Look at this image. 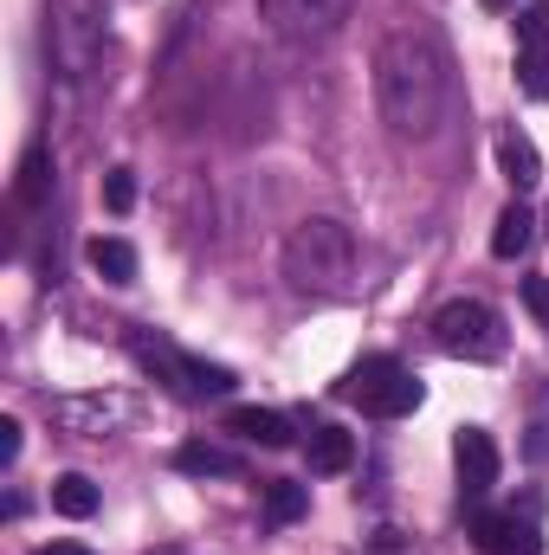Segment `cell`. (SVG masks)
I'll use <instances>...</instances> for the list:
<instances>
[{
    "mask_svg": "<svg viewBox=\"0 0 549 555\" xmlns=\"http://www.w3.org/2000/svg\"><path fill=\"white\" fill-rule=\"evenodd\" d=\"M52 511H59V517H72V524L98 517V485H91L85 472H65V478H52Z\"/></svg>",
    "mask_w": 549,
    "mask_h": 555,
    "instance_id": "9a60e30c",
    "label": "cell"
},
{
    "mask_svg": "<svg viewBox=\"0 0 549 555\" xmlns=\"http://www.w3.org/2000/svg\"><path fill=\"white\" fill-rule=\"evenodd\" d=\"M233 369H220V362H201L194 356V401H220V395H233Z\"/></svg>",
    "mask_w": 549,
    "mask_h": 555,
    "instance_id": "44dd1931",
    "label": "cell"
},
{
    "mask_svg": "<svg viewBox=\"0 0 549 555\" xmlns=\"http://www.w3.org/2000/svg\"><path fill=\"white\" fill-rule=\"evenodd\" d=\"M524 304H531V317H537V323L549 330V278H544V272L524 278Z\"/></svg>",
    "mask_w": 549,
    "mask_h": 555,
    "instance_id": "cb8c5ba5",
    "label": "cell"
},
{
    "mask_svg": "<svg viewBox=\"0 0 549 555\" xmlns=\"http://www.w3.org/2000/svg\"><path fill=\"white\" fill-rule=\"evenodd\" d=\"M175 472H188V478H246V459L214 446V439H188L175 452Z\"/></svg>",
    "mask_w": 549,
    "mask_h": 555,
    "instance_id": "8fae6325",
    "label": "cell"
},
{
    "mask_svg": "<svg viewBox=\"0 0 549 555\" xmlns=\"http://www.w3.org/2000/svg\"><path fill=\"white\" fill-rule=\"evenodd\" d=\"M227 433H240V439H253V446H266V452H284L297 433H291V420L278 414V408H233L227 414Z\"/></svg>",
    "mask_w": 549,
    "mask_h": 555,
    "instance_id": "7c38bea8",
    "label": "cell"
},
{
    "mask_svg": "<svg viewBox=\"0 0 549 555\" xmlns=\"http://www.w3.org/2000/svg\"><path fill=\"white\" fill-rule=\"evenodd\" d=\"M130 356H137L142 369L162 382V388H175L181 401H194V356H181L168 336H155V330H137L130 336Z\"/></svg>",
    "mask_w": 549,
    "mask_h": 555,
    "instance_id": "ba28073f",
    "label": "cell"
},
{
    "mask_svg": "<svg viewBox=\"0 0 549 555\" xmlns=\"http://www.w3.org/2000/svg\"><path fill=\"white\" fill-rule=\"evenodd\" d=\"M356 233L343 220H297L291 240H284V278L304 291V297H349L356 291Z\"/></svg>",
    "mask_w": 549,
    "mask_h": 555,
    "instance_id": "7a4b0ae2",
    "label": "cell"
},
{
    "mask_svg": "<svg viewBox=\"0 0 549 555\" xmlns=\"http://www.w3.org/2000/svg\"><path fill=\"white\" fill-rule=\"evenodd\" d=\"M452 465H459V491H465V498H485V491L498 485V446H491V433H485V426H459Z\"/></svg>",
    "mask_w": 549,
    "mask_h": 555,
    "instance_id": "30bf717a",
    "label": "cell"
},
{
    "mask_svg": "<svg viewBox=\"0 0 549 555\" xmlns=\"http://www.w3.org/2000/svg\"><path fill=\"white\" fill-rule=\"evenodd\" d=\"M531 459H549V426H537V439H531Z\"/></svg>",
    "mask_w": 549,
    "mask_h": 555,
    "instance_id": "4316f807",
    "label": "cell"
},
{
    "mask_svg": "<svg viewBox=\"0 0 549 555\" xmlns=\"http://www.w3.org/2000/svg\"><path fill=\"white\" fill-rule=\"evenodd\" d=\"M356 0H259V26L291 39V46H323L330 33H343Z\"/></svg>",
    "mask_w": 549,
    "mask_h": 555,
    "instance_id": "8992f818",
    "label": "cell"
},
{
    "mask_svg": "<svg viewBox=\"0 0 549 555\" xmlns=\"http://www.w3.org/2000/svg\"><path fill=\"white\" fill-rule=\"evenodd\" d=\"M20 459V420H0V465Z\"/></svg>",
    "mask_w": 549,
    "mask_h": 555,
    "instance_id": "d4e9b609",
    "label": "cell"
},
{
    "mask_svg": "<svg viewBox=\"0 0 549 555\" xmlns=\"http://www.w3.org/2000/svg\"><path fill=\"white\" fill-rule=\"evenodd\" d=\"M336 395H343V401H356L362 414H375V420H401V414L420 408V382H413L395 356H362Z\"/></svg>",
    "mask_w": 549,
    "mask_h": 555,
    "instance_id": "277c9868",
    "label": "cell"
},
{
    "mask_svg": "<svg viewBox=\"0 0 549 555\" xmlns=\"http://www.w3.org/2000/svg\"><path fill=\"white\" fill-rule=\"evenodd\" d=\"M104 207H111V214H130V207H137V175H130V168H111V175H104Z\"/></svg>",
    "mask_w": 549,
    "mask_h": 555,
    "instance_id": "7402d4cb",
    "label": "cell"
},
{
    "mask_svg": "<svg viewBox=\"0 0 549 555\" xmlns=\"http://www.w3.org/2000/svg\"><path fill=\"white\" fill-rule=\"evenodd\" d=\"M349 459H356V439L343 433V426H317L310 433V472H349Z\"/></svg>",
    "mask_w": 549,
    "mask_h": 555,
    "instance_id": "e0dca14e",
    "label": "cell"
},
{
    "mask_svg": "<svg viewBox=\"0 0 549 555\" xmlns=\"http://www.w3.org/2000/svg\"><path fill=\"white\" fill-rule=\"evenodd\" d=\"M39 555H91V550H85V543H46Z\"/></svg>",
    "mask_w": 549,
    "mask_h": 555,
    "instance_id": "484cf974",
    "label": "cell"
},
{
    "mask_svg": "<svg viewBox=\"0 0 549 555\" xmlns=\"http://www.w3.org/2000/svg\"><path fill=\"white\" fill-rule=\"evenodd\" d=\"M518 85H524L531 98H549V52H524V59H518Z\"/></svg>",
    "mask_w": 549,
    "mask_h": 555,
    "instance_id": "603a6c76",
    "label": "cell"
},
{
    "mask_svg": "<svg viewBox=\"0 0 549 555\" xmlns=\"http://www.w3.org/2000/svg\"><path fill=\"white\" fill-rule=\"evenodd\" d=\"M124 420H130V401L124 395H65V401H52V426L72 433V439H104Z\"/></svg>",
    "mask_w": 549,
    "mask_h": 555,
    "instance_id": "52a82bcc",
    "label": "cell"
},
{
    "mask_svg": "<svg viewBox=\"0 0 549 555\" xmlns=\"http://www.w3.org/2000/svg\"><path fill=\"white\" fill-rule=\"evenodd\" d=\"M498 168H505V181L518 194L544 181V155H537V142L524 137V130H498Z\"/></svg>",
    "mask_w": 549,
    "mask_h": 555,
    "instance_id": "4fadbf2b",
    "label": "cell"
},
{
    "mask_svg": "<svg viewBox=\"0 0 549 555\" xmlns=\"http://www.w3.org/2000/svg\"><path fill=\"white\" fill-rule=\"evenodd\" d=\"M433 343H439L452 362H498V356H505V323H498L491 304L459 297V304H446V310L433 317Z\"/></svg>",
    "mask_w": 549,
    "mask_h": 555,
    "instance_id": "5b68a950",
    "label": "cell"
},
{
    "mask_svg": "<svg viewBox=\"0 0 549 555\" xmlns=\"http://www.w3.org/2000/svg\"><path fill=\"white\" fill-rule=\"evenodd\" d=\"M531 240H537V220H531L524 201H511V207L491 220V253H498V259H518V253H531Z\"/></svg>",
    "mask_w": 549,
    "mask_h": 555,
    "instance_id": "5bb4252c",
    "label": "cell"
},
{
    "mask_svg": "<svg viewBox=\"0 0 549 555\" xmlns=\"http://www.w3.org/2000/svg\"><path fill=\"white\" fill-rule=\"evenodd\" d=\"M518 46L524 52H549V0L518 7Z\"/></svg>",
    "mask_w": 549,
    "mask_h": 555,
    "instance_id": "d6986e66",
    "label": "cell"
},
{
    "mask_svg": "<svg viewBox=\"0 0 549 555\" xmlns=\"http://www.w3.org/2000/svg\"><path fill=\"white\" fill-rule=\"evenodd\" d=\"M304 511H310V491H304V485H272V491H266V517H272V524H297Z\"/></svg>",
    "mask_w": 549,
    "mask_h": 555,
    "instance_id": "ffe728a7",
    "label": "cell"
},
{
    "mask_svg": "<svg viewBox=\"0 0 549 555\" xmlns=\"http://www.w3.org/2000/svg\"><path fill=\"white\" fill-rule=\"evenodd\" d=\"M472 537H478L485 555H544L537 524L518 517V511H478V517H472Z\"/></svg>",
    "mask_w": 549,
    "mask_h": 555,
    "instance_id": "9c48e42d",
    "label": "cell"
},
{
    "mask_svg": "<svg viewBox=\"0 0 549 555\" xmlns=\"http://www.w3.org/2000/svg\"><path fill=\"white\" fill-rule=\"evenodd\" d=\"M46 168H52V162H46V149H26L20 181H13V201H20V207H39V194H46V181H52Z\"/></svg>",
    "mask_w": 549,
    "mask_h": 555,
    "instance_id": "ac0fdd59",
    "label": "cell"
},
{
    "mask_svg": "<svg viewBox=\"0 0 549 555\" xmlns=\"http://www.w3.org/2000/svg\"><path fill=\"white\" fill-rule=\"evenodd\" d=\"M452 98V65L446 46L426 26H395L375 46V111L401 142H426L446 117Z\"/></svg>",
    "mask_w": 549,
    "mask_h": 555,
    "instance_id": "6da1fadb",
    "label": "cell"
},
{
    "mask_svg": "<svg viewBox=\"0 0 549 555\" xmlns=\"http://www.w3.org/2000/svg\"><path fill=\"white\" fill-rule=\"evenodd\" d=\"M91 272L104 278V284H137V246L130 240H91Z\"/></svg>",
    "mask_w": 549,
    "mask_h": 555,
    "instance_id": "2e32d148",
    "label": "cell"
},
{
    "mask_svg": "<svg viewBox=\"0 0 549 555\" xmlns=\"http://www.w3.org/2000/svg\"><path fill=\"white\" fill-rule=\"evenodd\" d=\"M485 7H491V13H505V7H518V0H485Z\"/></svg>",
    "mask_w": 549,
    "mask_h": 555,
    "instance_id": "83f0119b",
    "label": "cell"
},
{
    "mask_svg": "<svg viewBox=\"0 0 549 555\" xmlns=\"http://www.w3.org/2000/svg\"><path fill=\"white\" fill-rule=\"evenodd\" d=\"M46 52L59 78H85L104 52V7L98 0H52L46 7Z\"/></svg>",
    "mask_w": 549,
    "mask_h": 555,
    "instance_id": "3957f363",
    "label": "cell"
}]
</instances>
